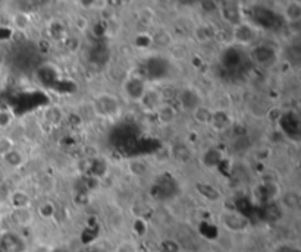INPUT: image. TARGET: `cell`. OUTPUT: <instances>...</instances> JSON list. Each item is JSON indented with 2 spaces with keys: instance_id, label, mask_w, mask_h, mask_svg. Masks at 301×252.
Wrapping results in <instances>:
<instances>
[{
  "instance_id": "1",
  "label": "cell",
  "mask_w": 301,
  "mask_h": 252,
  "mask_svg": "<svg viewBox=\"0 0 301 252\" xmlns=\"http://www.w3.org/2000/svg\"><path fill=\"white\" fill-rule=\"evenodd\" d=\"M93 111L99 117H116L121 113V103L118 97L103 92L99 94L93 101Z\"/></svg>"
},
{
  "instance_id": "2",
  "label": "cell",
  "mask_w": 301,
  "mask_h": 252,
  "mask_svg": "<svg viewBox=\"0 0 301 252\" xmlns=\"http://www.w3.org/2000/svg\"><path fill=\"white\" fill-rule=\"evenodd\" d=\"M177 101L179 107L187 113H191L194 108L204 103L201 92L194 87H182L177 92Z\"/></svg>"
},
{
  "instance_id": "3",
  "label": "cell",
  "mask_w": 301,
  "mask_h": 252,
  "mask_svg": "<svg viewBox=\"0 0 301 252\" xmlns=\"http://www.w3.org/2000/svg\"><path fill=\"white\" fill-rule=\"evenodd\" d=\"M148 88V85L145 84V81L141 78H126L122 84V91L126 95L128 100L134 101V103H140L141 97L144 95L145 90Z\"/></svg>"
},
{
  "instance_id": "4",
  "label": "cell",
  "mask_w": 301,
  "mask_h": 252,
  "mask_svg": "<svg viewBox=\"0 0 301 252\" xmlns=\"http://www.w3.org/2000/svg\"><path fill=\"white\" fill-rule=\"evenodd\" d=\"M234 125V116L228 108H214L209 126L216 132H225Z\"/></svg>"
},
{
  "instance_id": "5",
  "label": "cell",
  "mask_w": 301,
  "mask_h": 252,
  "mask_svg": "<svg viewBox=\"0 0 301 252\" xmlns=\"http://www.w3.org/2000/svg\"><path fill=\"white\" fill-rule=\"evenodd\" d=\"M0 248L5 252H25L27 243L18 233L8 232L0 237Z\"/></svg>"
},
{
  "instance_id": "6",
  "label": "cell",
  "mask_w": 301,
  "mask_h": 252,
  "mask_svg": "<svg viewBox=\"0 0 301 252\" xmlns=\"http://www.w3.org/2000/svg\"><path fill=\"white\" fill-rule=\"evenodd\" d=\"M162 103H165V97H163V92L156 88H147L144 95L140 100V104L142 106V108L145 111H152L155 113L158 108L162 106Z\"/></svg>"
},
{
  "instance_id": "7",
  "label": "cell",
  "mask_w": 301,
  "mask_h": 252,
  "mask_svg": "<svg viewBox=\"0 0 301 252\" xmlns=\"http://www.w3.org/2000/svg\"><path fill=\"white\" fill-rule=\"evenodd\" d=\"M153 114H155V117H156V120L160 126H171L177 122L178 108L174 104L165 101V103H162V106Z\"/></svg>"
},
{
  "instance_id": "8",
  "label": "cell",
  "mask_w": 301,
  "mask_h": 252,
  "mask_svg": "<svg viewBox=\"0 0 301 252\" xmlns=\"http://www.w3.org/2000/svg\"><path fill=\"white\" fill-rule=\"evenodd\" d=\"M169 156L177 163H188L193 159V148L185 143H175L169 150Z\"/></svg>"
},
{
  "instance_id": "9",
  "label": "cell",
  "mask_w": 301,
  "mask_h": 252,
  "mask_svg": "<svg viewBox=\"0 0 301 252\" xmlns=\"http://www.w3.org/2000/svg\"><path fill=\"white\" fill-rule=\"evenodd\" d=\"M222 162H223V154L216 147H209L201 154V163L207 169H219V166L222 164Z\"/></svg>"
},
{
  "instance_id": "10",
  "label": "cell",
  "mask_w": 301,
  "mask_h": 252,
  "mask_svg": "<svg viewBox=\"0 0 301 252\" xmlns=\"http://www.w3.org/2000/svg\"><path fill=\"white\" fill-rule=\"evenodd\" d=\"M194 189L197 191V194L201 197V198L207 199L209 202H217L222 198V194L220 191L213 186L210 183H204V182H197L194 186Z\"/></svg>"
},
{
  "instance_id": "11",
  "label": "cell",
  "mask_w": 301,
  "mask_h": 252,
  "mask_svg": "<svg viewBox=\"0 0 301 252\" xmlns=\"http://www.w3.org/2000/svg\"><path fill=\"white\" fill-rule=\"evenodd\" d=\"M234 38L241 44H251L256 38V31L248 24H240L234 30Z\"/></svg>"
},
{
  "instance_id": "12",
  "label": "cell",
  "mask_w": 301,
  "mask_h": 252,
  "mask_svg": "<svg viewBox=\"0 0 301 252\" xmlns=\"http://www.w3.org/2000/svg\"><path fill=\"white\" fill-rule=\"evenodd\" d=\"M212 113L213 108H210L209 106H206V104L203 103V104H200L197 108H194L190 114H191L193 120H194L197 125L209 126L210 119H212Z\"/></svg>"
},
{
  "instance_id": "13",
  "label": "cell",
  "mask_w": 301,
  "mask_h": 252,
  "mask_svg": "<svg viewBox=\"0 0 301 252\" xmlns=\"http://www.w3.org/2000/svg\"><path fill=\"white\" fill-rule=\"evenodd\" d=\"M65 116H66L65 111L59 106H50V107L44 110V116L43 117H44L46 123L56 128V126L62 125L65 122Z\"/></svg>"
},
{
  "instance_id": "14",
  "label": "cell",
  "mask_w": 301,
  "mask_h": 252,
  "mask_svg": "<svg viewBox=\"0 0 301 252\" xmlns=\"http://www.w3.org/2000/svg\"><path fill=\"white\" fill-rule=\"evenodd\" d=\"M253 60L257 63V65H270L273 60H275V52L270 49V47H266V46H259L253 50Z\"/></svg>"
},
{
  "instance_id": "15",
  "label": "cell",
  "mask_w": 301,
  "mask_h": 252,
  "mask_svg": "<svg viewBox=\"0 0 301 252\" xmlns=\"http://www.w3.org/2000/svg\"><path fill=\"white\" fill-rule=\"evenodd\" d=\"M11 217H12L14 223H17L18 226L27 227L33 223L34 214H33L31 207H27V208H14Z\"/></svg>"
},
{
  "instance_id": "16",
  "label": "cell",
  "mask_w": 301,
  "mask_h": 252,
  "mask_svg": "<svg viewBox=\"0 0 301 252\" xmlns=\"http://www.w3.org/2000/svg\"><path fill=\"white\" fill-rule=\"evenodd\" d=\"M223 223L227 224V227H230L232 230H243L248 224L247 218L238 213H227L223 216Z\"/></svg>"
},
{
  "instance_id": "17",
  "label": "cell",
  "mask_w": 301,
  "mask_h": 252,
  "mask_svg": "<svg viewBox=\"0 0 301 252\" xmlns=\"http://www.w3.org/2000/svg\"><path fill=\"white\" fill-rule=\"evenodd\" d=\"M2 160H3V163H5L6 166H9V167H12V169H19V167L24 166V163H25V156H24L22 151L14 148V150L9 151L5 157H2Z\"/></svg>"
},
{
  "instance_id": "18",
  "label": "cell",
  "mask_w": 301,
  "mask_h": 252,
  "mask_svg": "<svg viewBox=\"0 0 301 252\" xmlns=\"http://www.w3.org/2000/svg\"><path fill=\"white\" fill-rule=\"evenodd\" d=\"M11 204L14 208H27L31 207V197L25 191H14L11 194Z\"/></svg>"
},
{
  "instance_id": "19",
  "label": "cell",
  "mask_w": 301,
  "mask_h": 252,
  "mask_svg": "<svg viewBox=\"0 0 301 252\" xmlns=\"http://www.w3.org/2000/svg\"><path fill=\"white\" fill-rule=\"evenodd\" d=\"M283 17L288 22L294 24V22H298L301 19V5L298 2H289L285 9H283Z\"/></svg>"
},
{
  "instance_id": "20",
  "label": "cell",
  "mask_w": 301,
  "mask_h": 252,
  "mask_svg": "<svg viewBox=\"0 0 301 252\" xmlns=\"http://www.w3.org/2000/svg\"><path fill=\"white\" fill-rule=\"evenodd\" d=\"M128 172L132 175V176H137V178H141L144 176L147 172H148V164L144 162V160H131L128 163Z\"/></svg>"
},
{
  "instance_id": "21",
  "label": "cell",
  "mask_w": 301,
  "mask_h": 252,
  "mask_svg": "<svg viewBox=\"0 0 301 252\" xmlns=\"http://www.w3.org/2000/svg\"><path fill=\"white\" fill-rule=\"evenodd\" d=\"M37 214L44 218V220H52L56 214V205L52 201H44L38 205L37 208Z\"/></svg>"
},
{
  "instance_id": "22",
  "label": "cell",
  "mask_w": 301,
  "mask_h": 252,
  "mask_svg": "<svg viewBox=\"0 0 301 252\" xmlns=\"http://www.w3.org/2000/svg\"><path fill=\"white\" fill-rule=\"evenodd\" d=\"M282 204L285 207L291 208V210H297L300 207V195L294 191L285 192L282 195Z\"/></svg>"
},
{
  "instance_id": "23",
  "label": "cell",
  "mask_w": 301,
  "mask_h": 252,
  "mask_svg": "<svg viewBox=\"0 0 301 252\" xmlns=\"http://www.w3.org/2000/svg\"><path fill=\"white\" fill-rule=\"evenodd\" d=\"M15 148V141L11 137H0V157H5L9 151Z\"/></svg>"
},
{
  "instance_id": "24",
  "label": "cell",
  "mask_w": 301,
  "mask_h": 252,
  "mask_svg": "<svg viewBox=\"0 0 301 252\" xmlns=\"http://www.w3.org/2000/svg\"><path fill=\"white\" fill-rule=\"evenodd\" d=\"M14 122V113L8 108H0V129H6Z\"/></svg>"
},
{
  "instance_id": "25",
  "label": "cell",
  "mask_w": 301,
  "mask_h": 252,
  "mask_svg": "<svg viewBox=\"0 0 301 252\" xmlns=\"http://www.w3.org/2000/svg\"><path fill=\"white\" fill-rule=\"evenodd\" d=\"M30 22H31V19H30V17L27 14H24V12H19V14H17L14 17V24H15V27L19 28V30H27L30 27Z\"/></svg>"
},
{
  "instance_id": "26",
  "label": "cell",
  "mask_w": 301,
  "mask_h": 252,
  "mask_svg": "<svg viewBox=\"0 0 301 252\" xmlns=\"http://www.w3.org/2000/svg\"><path fill=\"white\" fill-rule=\"evenodd\" d=\"M162 248H163V251L165 252H179V249H181L179 245H178V242L172 240V239H166V240H163Z\"/></svg>"
},
{
  "instance_id": "27",
  "label": "cell",
  "mask_w": 301,
  "mask_h": 252,
  "mask_svg": "<svg viewBox=\"0 0 301 252\" xmlns=\"http://www.w3.org/2000/svg\"><path fill=\"white\" fill-rule=\"evenodd\" d=\"M50 252H69L68 249H65V248H56V249H52Z\"/></svg>"
}]
</instances>
